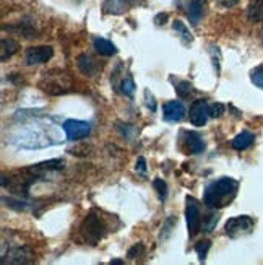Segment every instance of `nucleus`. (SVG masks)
Returning <instances> with one entry per match:
<instances>
[{
    "label": "nucleus",
    "mask_w": 263,
    "mask_h": 265,
    "mask_svg": "<svg viewBox=\"0 0 263 265\" xmlns=\"http://www.w3.org/2000/svg\"><path fill=\"white\" fill-rule=\"evenodd\" d=\"M237 190V181L232 178H221L205 189L203 202L208 208H221L234 198Z\"/></svg>",
    "instance_id": "nucleus-1"
},
{
    "label": "nucleus",
    "mask_w": 263,
    "mask_h": 265,
    "mask_svg": "<svg viewBox=\"0 0 263 265\" xmlns=\"http://www.w3.org/2000/svg\"><path fill=\"white\" fill-rule=\"evenodd\" d=\"M81 234H83L85 241L91 246H96L106 234V226L101 218L94 215V212H91L85 218L83 225H81Z\"/></svg>",
    "instance_id": "nucleus-2"
},
{
    "label": "nucleus",
    "mask_w": 263,
    "mask_h": 265,
    "mask_svg": "<svg viewBox=\"0 0 263 265\" xmlns=\"http://www.w3.org/2000/svg\"><path fill=\"white\" fill-rule=\"evenodd\" d=\"M54 72H49V74H44L42 80H41V88L44 91H47L51 95H62L67 93V91L71 88L70 83V77L63 72L57 70V75H52Z\"/></svg>",
    "instance_id": "nucleus-3"
},
{
    "label": "nucleus",
    "mask_w": 263,
    "mask_h": 265,
    "mask_svg": "<svg viewBox=\"0 0 263 265\" xmlns=\"http://www.w3.org/2000/svg\"><path fill=\"white\" fill-rule=\"evenodd\" d=\"M187 207H185V218H187V228H188V234L195 236L200 231L202 226V215H200V207L198 202L194 197H187L185 198Z\"/></svg>",
    "instance_id": "nucleus-4"
},
{
    "label": "nucleus",
    "mask_w": 263,
    "mask_h": 265,
    "mask_svg": "<svg viewBox=\"0 0 263 265\" xmlns=\"http://www.w3.org/2000/svg\"><path fill=\"white\" fill-rule=\"evenodd\" d=\"M252 228H253V220L250 216H234L226 223L224 231L229 237H239L242 234L250 233Z\"/></svg>",
    "instance_id": "nucleus-5"
},
{
    "label": "nucleus",
    "mask_w": 263,
    "mask_h": 265,
    "mask_svg": "<svg viewBox=\"0 0 263 265\" xmlns=\"http://www.w3.org/2000/svg\"><path fill=\"white\" fill-rule=\"evenodd\" d=\"M62 127L67 134V140H71V142L85 139V137L91 132V125L85 121H77V119H68V121L63 122Z\"/></svg>",
    "instance_id": "nucleus-6"
},
{
    "label": "nucleus",
    "mask_w": 263,
    "mask_h": 265,
    "mask_svg": "<svg viewBox=\"0 0 263 265\" xmlns=\"http://www.w3.org/2000/svg\"><path fill=\"white\" fill-rule=\"evenodd\" d=\"M54 56V49L51 46H38V48H30L26 51V63L28 65H38V63H46Z\"/></svg>",
    "instance_id": "nucleus-7"
},
{
    "label": "nucleus",
    "mask_w": 263,
    "mask_h": 265,
    "mask_svg": "<svg viewBox=\"0 0 263 265\" xmlns=\"http://www.w3.org/2000/svg\"><path fill=\"white\" fill-rule=\"evenodd\" d=\"M208 103L205 99H198L192 106H190V122H192L195 127H202L206 124L208 117H210V113H208Z\"/></svg>",
    "instance_id": "nucleus-8"
},
{
    "label": "nucleus",
    "mask_w": 263,
    "mask_h": 265,
    "mask_svg": "<svg viewBox=\"0 0 263 265\" xmlns=\"http://www.w3.org/2000/svg\"><path fill=\"white\" fill-rule=\"evenodd\" d=\"M162 116L169 122H179L185 117V106L182 101H169L162 107Z\"/></svg>",
    "instance_id": "nucleus-9"
},
{
    "label": "nucleus",
    "mask_w": 263,
    "mask_h": 265,
    "mask_svg": "<svg viewBox=\"0 0 263 265\" xmlns=\"http://www.w3.org/2000/svg\"><path fill=\"white\" fill-rule=\"evenodd\" d=\"M205 2L206 0H190L187 5V15L190 18V21L197 25L202 20V16L205 13Z\"/></svg>",
    "instance_id": "nucleus-10"
},
{
    "label": "nucleus",
    "mask_w": 263,
    "mask_h": 265,
    "mask_svg": "<svg viewBox=\"0 0 263 265\" xmlns=\"http://www.w3.org/2000/svg\"><path fill=\"white\" fill-rule=\"evenodd\" d=\"M77 62H78V69H80L81 74H85L88 77L94 75V72L98 69V63L94 62V59L91 56H88V54H81Z\"/></svg>",
    "instance_id": "nucleus-11"
},
{
    "label": "nucleus",
    "mask_w": 263,
    "mask_h": 265,
    "mask_svg": "<svg viewBox=\"0 0 263 265\" xmlns=\"http://www.w3.org/2000/svg\"><path fill=\"white\" fill-rule=\"evenodd\" d=\"M18 48H20V46H18V42L15 39H12V38H4L2 42H0V59H2L4 62L7 59H10L13 54L18 51Z\"/></svg>",
    "instance_id": "nucleus-12"
},
{
    "label": "nucleus",
    "mask_w": 263,
    "mask_h": 265,
    "mask_svg": "<svg viewBox=\"0 0 263 265\" xmlns=\"http://www.w3.org/2000/svg\"><path fill=\"white\" fill-rule=\"evenodd\" d=\"M93 44H94L96 52H99L101 56H114V54H117L115 46L111 41L104 39V38H94Z\"/></svg>",
    "instance_id": "nucleus-13"
},
{
    "label": "nucleus",
    "mask_w": 263,
    "mask_h": 265,
    "mask_svg": "<svg viewBox=\"0 0 263 265\" xmlns=\"http://www.w3.org/2000/svg\"><path fill=\"white\" fill-rule=\"evenodd\" d=\"M253 140H255V137H253V134L250 132H241L235 139L232 140V148L234 150H246L249 148L250 145L253 143Z\"/></svg>",
    "instance_id": "nucleus-14"
},
{
    "label": "nucleus",
    "mask_w": 263,
    "mask_h": 265,
    "mask_svg": "<svg viewBox=\"0 0 263 265\" xmlns=\"http://www.w3.org/2000/svg\"><path fill=\"white\" fill-rule=\"evenodd\" d=\"M187 147L194 154H198V153H202L205 150V143H203L202 137L198 135V134L188 132L187 134Z\"/></svg>",
    "instance_id": "nucleus-15"
},
{
    "label": "nucleus",
    "mask_w": 263,
    "mask_h": 265,
    "mask_svg": "<svg viewBox=\"0 0 263 265\" xmlns=\"http://www.w3.org/2000/svg\"><path fill=\"white\" fill-rule=\"evenodd\" d=\"M247 15H249V20L253 23L263 21V0H253L249 5Z\"/></svg>",
    "instance_id": "nucleus-16"
},
{
    "label": "nucleus",
    "mask_w": 263,
    "mask_h": 265,
    "mask_svg": "<svg viewBox=\"0 0 263 265\" xmlns=\"http://www.w3.org/2000/svg\"><path fill=\"white\" fill-rule=\"evenodd\" d=\"M210 248H211V242L208 241V239L200 241V242H198V244L195 246V251H197V254H198V259H200V262H205L206 254H208V251H210Z\"/></svg>",
    "instance_id": "nucleus-17"
},
{
    "label": "nucleus",
    "mask_w": 263,
    "mask_h": 265,
    "mask_svg": "<svg viewBox=\"0 0 263 265\" xmlns=\"http://www.w3.org/2000/svg\"><path fill=\"white\" fill-rule=\"evenodd\" d=\"M153 186H155L156 192H158V195L161 200H164L166 195H168V186H166V182L162 181V179H155L153 181Z\"/></svg>",
    "instance_id": "nucleus-18"
},
{
    "label": "nucleus",
    "mask_w": 263,
    "mask_h": 265,
    "mask_svg": "<svg viewBox=\"0 0 263 265\" xmlns=\"http://www.w3.org/2000/svg\"><path fill=\"white\" fill-rule=\"evenodd\" d=\"M250 78H252V83H253V85H257L258 88L263 90V65L253 70L252 75H250Z\"/></svg>",
    "instance_id": "nucleus-19"
},
{
    "label": "nucleus",
    "mask_w": 263,
    "mask_h": 265,
    "mask_svg": "<svg viewBox=\"0 0 263 265\" xmlns=\"http://www.w3.org/2000/svg\"><path fill=\"white\" fill-rule=\"evenodd\" d=\"M176 91L180 98H187L190 95V91H192V85H190L188 81H180V83L176 86Z\"/></svg>",
    "instance_id": "nucleus-20"
},
{
    "label": "nucleus",
    "mask_w": 263,
    "mask_h": 265,
    "mask_svg": "<svg viewBox=\"0 0 263 265\" xmlns=\"http://www.w3.org/2000/svg\"><path fill=\"white\" fill-rule=\"evenodd\" d=\"M122 91L127 95V96H133L135 93V83L130 77H125L124 81H122Z\"/></svg>",
    "instance_id": "nucleus-21"
},
{
    "label": "nucleus",
    "mask_w": 263,
    "mask_h": 265,
    "mask_svg": "<svg viewBox=\"0 0 263 265\" xmlns=\"http://www.w3.org/2000/svg\"><path fill=\"white\" fill-rule=\"evenodd\" d=\"M174 30L182 34V38L185 41H192V34H190V31L185 28V25L182 21H174Z\"/></svg>",
    "instance_id": "nucleus-22"
},
{
    "label": "nucleus",
    "mask_w": 263,
    "mask_h": 265,
    "mask_svg": "<svg viewBox=\"0 0 263 265\" xmlns=\"http://www.w3.org/2000/svg\"><path fill=\"white\" fill-rule=\"evenodd\" d=\"M143 252H145V246L141 242H138V244L133 246V248L129 251V254H127V255H129V259H137L138 255H141Z\"/></svg>",
    "instance_id": "nucleus-23"
},
{
    "label": "nucleus",
    "mask_w": 263,
    "mask_h": 265,
    "mask_svg": "<svg viewBox=\"0 0 263 265\" xmlns=\"http://www.w3.org/2000/svg\"><path fill=\"white\" fill-rule=\"evenodd\" d=\"M208 113H210V117H220L224 113V106L221 103L211 104L210 107H208Z\"/></svg>",
    "instance_id": "nucleus-24"
},
{
    "label": "nucleus",
    "mask_w": 263,
    "mask_h": 265,
    "mask_svg": "<svg viewBox=\"0 0 263 265\" xmlns=\"http://www.w3.org/2000/svg\"><path fill=\"white\" fill-rule=\"evenodd\" d=\"M135 169H137L138 172H141V174H145V172H147V161H145L143 157H140L137 160V166H135Z\"/></svg>",
    "instance_id": "nucleus-25"
},
{
    "label": "nucleus",
    "mask_w": 263,
    "mask_h": 265,
    "mask_svg": "<svg viewBox=\"0 0 263 265\" xmlns=\"http://www.w3.org/2000/svg\"><path fill=\"white\" fill-rule=\"evenodd\" d=\"M218 4H220L221 7L224 8H232L239 4V0H218Z\"/></svg>",
    "instance_id": "nucleus-26"
},
{
    "label": "nucleus",
    "mask_w": 263,
    "mask_h": 265,
    "mask_svg": "<svg viewBox=\"0 0 263 265\" xmlns=\"http://www.w3.org/2000/svg\"><path fill=\"white\" fill-rule=\"evenodd\" d=\"M145 96H147V104H148V107L151 109V111H155V109H156V103H155V98H150V91L147 90V91H145Z\"/></svg>",
    "instance_id": "nucleus-27"
},
{
    "label": "nucleus",
    "mask_w": 263,
    "mask_h": 265,
    "mask_svg": "<svg viewBox=\"0 0 263 265\" xmlns=\"http://www.w3.org/2000/svg\"><path fill=\"white\" fill-rule=\"evenodd\" d=\"M166 20H168V15H166V13H159V15L156 16V20H155V21H156V25H159V26H161V25H164V21H166Z\"/></svg>",
    "instance_id": "nucleus-28"
},
{
    "label": "nucleus",
    "mask_w": 263,
    "mask_h": 265,
    "mask_svg": "<svg viewBox=\"0 0 263 265\" xmlns=\"http://www.w3.org/2000/svg\"><path fill=\"white\" fill-rule=\"evenodd\" d=\"M111 263H115V265H121V263H122V260H112Z\"/></svg>",
    "instance_id": "nucleus-29"
},
{
    "label": "nucleus",
    "mask_w": 263,
    "mask_h": 265,
    "mask_svg": "<svg viewBox=\"0 0 263 265\" xmlns=\"http://www.w3.org/2000/svg\"><path fill=\"white\" fill-rule=\"evenodd\" d=\"M121 2H132V0H121Z\"/></svg>",
    "instance_id": "nucleus-30"
}]
</instances>
